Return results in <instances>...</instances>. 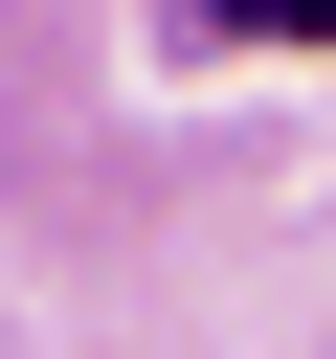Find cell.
Returning <instances> with one entry per match:
<instances>
[{
	"instance_id": "cell-1",
	"label": "cell",
	"mask_w": 336,
	"mask_h": 359,
	"mask_svg": "<svg viewBox=\"0 0 336 359\" xmlns=\"http://www.w3.org/2000/svg\"><path fill=\"white\" fill-rule=\"evenodd\" d=\"M224 45H336V0H202Z\"/></svg>"
}]
</instances>
